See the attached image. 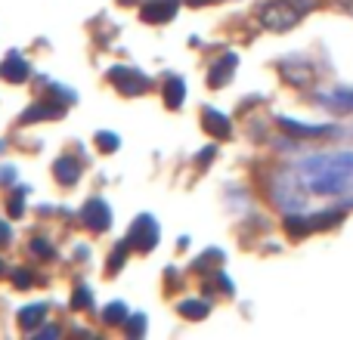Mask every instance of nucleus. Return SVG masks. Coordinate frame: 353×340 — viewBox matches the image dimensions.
Segmentation results:
<instances>
[{
    "mask_svg": "<svg viewBox=\"0 0 353 340\" xmlns=\"http://www.w3.org/2000/svg\"><path fill=\"white\" fill-rule=\"evenodd\" d=\"M121 3H134V0H121Z\"/></svg>",
    "mask_w": 353,
    "mask_h": 340,
    "instance_id": "25",
    "label": "nucleus"
},
{
    "mask_svg": "<svg viewBox=\"0 0 353 340\" xmlns=\"http://www.w3.org/2000/svg\"><path fill=\"white\" fill-rule=\"evenodd\" d=\"M201 127L208 130V134L214 136V140H226L230 136V121H226V115H220V111L208 109L205 118H201Z\"/></svg>",
    "mask_w": 353,
    "mask_h": 340,
    "instance_id": "7",
    "label": "nucleus"
},
{
    "mask_svg": "<svg viewBox=\"0 0 353 340\" xmlns=\"http://www.w3.org/2000/svg\"><path fill=\"white\" fill-rule=\"evenodd\" d=\"M43 312H47V306H25L19 322H22V328H34L37 322H43Z\"/></svg>",
    "mask_w": 353,
    "mask_h": 340,
    "instance_id": "13",
    "label": "nucleus"
},
{
    "mask_svg": "<svg viewBox=\"0 0 353 340\" xmlns=\"http://www.w3.org/2000/svg\"><path fill=\"white\" fill-rule=\"evenodd\" d=\"M128 244H134V248H140V251H152L155 244H159V223H155L149 213L137 217V223L130 226Z\"/></svg>",
    "mask_w": 353,
    "mask_h": 340,
    "instance_id": "2",
    "label": "nucleus"
},
{
    "mask_svg": "<svg viewBox=\"0 0 353 340\" xmlns=\"http://www.w3.org/2000/svg\"><path fill=\"white\" fill-rule=\"evenodd\" d=\"M22 195H25V192H22V189H19V192H16V198L10 201V211H12V213H19V211H22Z\"/></svg>",
    "mask_w": 353,
    "mask_h": 340,
    "instance_id": "20",
    "label": "nucleus"
},
{
    "mask_svg": "<svg viewBox=\"0 0 353 340\" xmlns=\"http://www.w3.org/2000/svg\"><path fill=\"white\" fill-rule=\"evenodd\" d=\"M0 242H10V226L0 220Z\"/></svg>",
    "mask_w": 353,
    "mask_h": 340,
    "instance_id": "22",
    "label": "nucleus"
},
{
    "mask_svg": "<svg viewBox=\"0 0 353 340\" xmlns=\"http://www.w3.org/2000/svg\"><path fill=\"white\" fill-rule=\"evenodd\" d=\"M53 173L62 186H72V182H78V176H81V164L74 158H59L53 167Z\"/></svg>",
    "mask_w": 353,
    "mask_h": 340,
    "instance_id": "9",
    "label": "nucleus"
},
{
    "mask_svg": "<svg viewBox=\"0 0 353 340\" xmlns=\"http://www.w3.org/2000/svg\"><path fill=\"white\" fill-rule=\"evenodd\" d=\"M62 115V105H53V103H43V105H31L25 111V121H43V118H59Z\"/></svg>",
    "mask_w": 353,
    "mask_h": 340,
    "instance_id": "11",
    "label": "nucleus"
},
{
    "mask_svg": "<svg viewBox=\"0 0 353 340\" xmlns=\"http://www.w3.org/2000/svg\"><path fill=\"white\" fill-rule=\"evenodd\" d=\"M325 103L335 105V109H353V90H335L325 96Z\"/></svg>",
    "mask_w": 353,
    "mask_h": 340,
    "instance_id": "15",
    "label": "nucleus"
},
{
    "mask_svg": "<svg viewBox=\"0 0 353 340\" xmlns=\"http://www.w3.org/2000/svg\"><path fill=\"white\" fill-rule=\"evenodd\" d=\"M81 217H84V223L90 226L93 232L109 229V223H112V211H109V204H105L103 198H90V201H87L84 211H81Z\"/></svg>",
    "mask_w": 353,
    "mask_h": 340,
    "instance_id": "4",
    "label": "nucleus"
},
{
    "mask_svg": "<svg viewBox=\"0 0 353 340\" xmlns=\"http://www.w3.org/2000/svg\"><path fill=\"white\" fill-rule=\"evenodd\" d=\"M97 146L103 149V152H115V149H118V136L115 134H99L97 136Z\"/></svg>",
    "mask_w": 353,
    "mask_h": 340,
    "instance_id": "18",
    "label": "nucleus"
},
{
    "mask_svg": "<svg viewBox=\"0 0 353 340\" xmlns=\"http://www.w3.org/2000/svg\"><path fill=\"white\" fill-rule=\"evenodd\" d=\"M90 304H93L90 291H87V288H78V291H74V297H72V306H74V310H87Z\"/></svg>",
    "mask_w": 353,
    "mask_h": 340,
    "instance_id": "17",
    "label": "nucleus"
},
{
    "mask_svg": "<svg viewBox=\"0 0 353 340\" xmlns=\"http://www.w3.org/2000/svg\"><path fill=\"white\" fill-rule=\"evenodd\" d=\"M128 334H134V337L143 334V316H134V322L128 325Z\"/></svg>",
    "mask_w": 353,
    "mask_h": 340,
    "instance_id": "19",
    "label": "nucleus"
},
{
    "mask_svg": "<svg viewBox=\"0 0 353 340\" xmlns=\"http://www.w3.org/2000/svg\"><path fill=\"white\" fill-rule=\"evenodd\" d=\"M16 281H19V285H28L31 275H28V273H19V275H16Z\"/></svg>",
    "mask_w": 353,
    "mask_h": 340,
    "instance_id": "23",
    "label": "nucleus"
},
{
    "mask_svg": "<svg viewBox=\"0 0 353 340\" xmlns=\"http://www.w3.org/2000/svg\"><path fill=\"white\" fill-rule=\"evenodd\" d=\"M183 93H186L183 81L180 78H171V81H168V87H165V103L171 105V109H180V105H183Z\"/></svg>",
    "mask_w": 353,
    "mask_h": 340,
    "instance_id": "12",
    "label": "nucleus"
},
{
    "mask_svg": "<svg viewBox=\"0 0 353 340\" xmlns=\"http://www.w3.org/2000/svg\"><path fill=\"white\" fill-rule=\"evenodd\" d=\"M180 312L183 316H189V319H205L208 316V304H201V300H183Z\"/></svg>",
    "mask_w": 353,
    "mask_h": 340,
    "instance_id": "14",
    "label": "nucleus"
},
{
    "mask_svg": "<svg viewBox=\"0 0 353 340\" xmlns=\"http://www.w3.org/2000/svg\"><path fill=\"white\" fill-rule=\"evenodd\" d=\"M189 3H195V6H199V3H211V0H189Z\"/></svg>",
    "mask_w": 353,
    "mask_h": 340,
    "instance_id": "24",
    "label": "nucleus"
},
{
    "mask_svg": "<svg viewBox=\"0 0 353 340\" xmlns=\"http://www.w3.org/2000/svg\"><path fill=\"white\" fill-rule=\"evenodd\" d=\"M34 254H41V257H50V254H53V251H50V248H47V244H43V242H34Z\"/></svg>",
    "mask_w": 353,
    "mask_h": 340,
    "instance_id": "21",
    "label": "nucleus"
},
{
    "mask_svg": "<svg viewBox=\"0 0 353 340\" xmlns=\"http://www.w3.org/2000/svg\"><path fill=\"white\" fill-rule=\"evenodd\" d=\"M298 176L316 195H338L353 182V152L310 155L298 164Z\"/></svg>",
    "mask_w": 353,
    "mask_h": 340,
    "instance_id": "1",
    "label": "nucleus"
},
{
    "mask_svg": "<svg viewBox=\"0 0 353 340\" xmlns=\"http://www.w3.org/2000/svg\"><path fill=\"white\" fill-rule=\"evenodd\" d=\"M3 78H6V81H12V84H22V81L28 78V62H25L22 56L12 53L10 59L3 62Z\"/></svg>",
    "mask_w": 353,
    "mask_h": 340,
    "instance_id": "10",
    "label": "nucleus"
},
{
    "mask_svg": "<svg viewBox=\"0 0 353 340\" xmlns=\"http://www.w3.org/2000/svg\"><path fill=\"white\" fill-rule=\"evenodd\" d=\"M109 81L118 87V90L130 93V96H137V93H143L149 87V78L146 74H140L137 68H124V65H115L109 72Z\"/></svg>",
    "mask_w": 353,
    "mask_h": 340,
    "instance_id": "3",
    "label": "nucleus"
},
{
    "mask_svg": "<svg viewBox=\"0 0 353 340\" xmlns=\"http://www.w3.org/2000/svg\"><path fill=\"white\" fill-rule=\"evenodd\" d=\"M232 65H236V56H232V53L223 56V59H220L217 65L211 68V74H208V84H211V87H223L226 81L232 78Z\"/></svg>",
    "mask_w": 353,
    "mask_h": 340,
    "instance_id": "8",
    "label": "nucleus"
},
{
    "mask_svg": "<svg viewBox=\"0 0 353 340\" xmlns=\"http://www.w3.org/2000/svg\"><path fill=\"white\" fill-rule=\"evenodd\" d=\"M294 19H301V10L292 6L288 0H279V3H273L267 12H263V22H267L270 28H288Z\"/></svg>",
    "mask_w": 353,
    "mask_h": 340,
    "instance_id": "5",
    "label": "nucleus"
},
{
    "mask_svg": "<svg viewBox=\"0 0 353 340\" xmlns=\"http://www.w3.org/2000/svg\"><path fill=\"white\" fill-rule=\"evenodd\" d=\"M176 12V0H152L143 6V19L146 22H168Z\"/></svg>",
    "mask_w": 353,
    "mask_h": 340,
    "instance_id": "6",
    "label": "nucleus"
},
{
    "mask_svg": "<svg viewBox=\"0 0 353 340\" xmlns=\"http://www.w3.org/2000/svg\"><path fill=\"white\" fill-rule=\"evenodd\" d=\"M103 316H105V322H112V325H115V322H121V319L128 316V306H124V304H112L109 310L103 312Z\"/></svg>",
    "mask_w": 353,
    "mask_h": 340,
    "instance_id": "16",
    "label": "nucleus"
}]
</instances>
